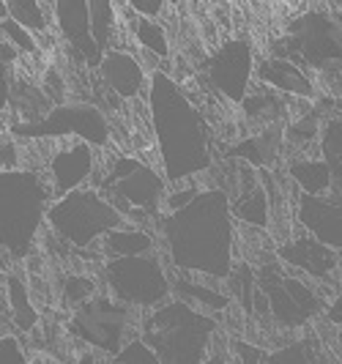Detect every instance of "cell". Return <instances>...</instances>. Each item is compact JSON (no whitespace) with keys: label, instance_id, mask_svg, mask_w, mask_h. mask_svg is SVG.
<instances>
[{"label":"cell","instance_id":"1","mask_svg":"<svg viewBox=\"0 0 342 364\" xmlns=\"http://www.w3.org/2000/svg\"><path fill=\"white\" fill-rule=\"evenodd\" d=\"M164 250L178 272L225 279L233 272L235 222L230 198L222 189H200L189 205L156 219Z\"/></svg>","mask_w":342,"mask_h":364},{"label":"cell","instance_id":"2","mask_svg":"<svg viewBox=\"0 0 342 364\" xmlns=\"http://www.w3.org/2000/svg\"><path fill=\"white\" fill-rule=\"evenodd\" d=\"M148 115L162 156V176L167 183H181L198 173L211 170V134L198 107L181 85L164 72L151 74Z\"/></svg>","mask_w":342,"mask_h":364},{"label":"cell","instance_id":"3","mask_svg":"<svg viewBox=\"0 0 342 364\" xmlns=\"http://www.w3.org/2000/svg\"><path fill=\"white\" fill-rule=\"evenodd\" d=\"M53 186L41 170H0V250L14 260L31 257L47 208Z\"/></svg>","mask_w":342,"mask_h":364},{"label":"cell","instance_id":"4","mask_svg":"<svg viewBox=\"0 0 342 364\" xmlns=\"http://www.w3.org/2000/svg\"><path fill=\"white\" fill-rule=\"evenodd\" d=\"M216 328L214 315L173 299L145 315L140 340L162 364H203L211 356Z\"/></svg>","mask_w":342,"mask_h":364},{"label":"cell","instance_id":"5","mask_svg":"<svg viewBox=\"0 0 342 364\" xmlns=\"http://www.w3.org/2000/svg\"><path fill=\"white\" fill-rule=\"evenodd\" d=\"M96 192L134 225H156L164 211L167 181L151 164L134 156H112L105 170L96 173Z\"/></svg>","mask_w":342,"mask_h":364},{"label":"cell","instance_id":"6","mask_svg":"<svg viewBox=\"0 0 342 364\" xmlns=\"http://www.w3.org/2000/svg\"><path fill=\"white\" fill-rule=\"evenodd\" d=\"M47 225L63 244L74 250H88L107 233L127 228V219L96 192V186H82L50 203Z\"/></svg>","mask_w":342,"mask_h":364},{"label":"cell","instance_id":"7","mask_svg":"<svg viewBox=\"0 0 342 364\" xmlns=\"http://www.w3.org/2000/svg\"><path fill=\"white\" fill-rule=\"evenodd\" d=\"M321 296L312 285L290 274L282 263H263L257 269L255 315L271 318L279 326H304L321 312Z\"/></svg>","mask_w":342,"mask_h":364},{"label":"cell","instance_id":"8","mask_svg":"<svg viewBox=\"0 0 342 364\" xmlns=\"http://www.w3.org/2000/svg\"><path fill=\"white\" fill-rule=\"evenodd\" d=\"M102 279L112 299L127 307L156 310L170 301V277L156 252L137 257H109L102 266Z\"/></svg>","mask_w":342,"mask_h":364},{"label":"cell","instance_id":"9","mask_svg":"<svg viewBox=\"0 0 342 364\" xmlns=\"http://www.w3.org/2000/svg\"><path fill=\"white\" fill-rule=\"evenodd\" d=\"M9 134L14 140H60V137H77L80 143H88L90 148L109 146L107 115L96 105L88 102H72V105H55L44 118L33 124H11Z\"/></svg>","mask_w":342,"mask_h":364},{"label":"cell","instance_id":"10","mask_svg":"<svg viewBox=\"0 0 342 364\" xmlns=\"http://www.w3.org/2000/svg\"><path fill=\"white\" fill-rule=\"evenodd\" d=\"M277 58H288L301 69L342 66V31L337 19H331L318 9L306 11L304 17L290 22L285 41L277 44Z\"/></svg>","mask_w":342,"mask_h":364},{"label":"cell","instance_id":"11","mask_svg":"<svg viewBox=\"0 0 342 364\" xmlns=\"http://www.w3.org/2000/svg\"><path fill=\"white\" fill-rule=\"evenodd\" d=\"M69 334L85 343L90 350L121 353L127 346V331L132 326V307L121 304L112 296H93L82 307H77L69 318Z\"/></svg>","mask_w":342,"mask_h":364},{"label":"cell","instance_id":"12","mask_svg":"<svg viewBox=\"0 0 342 364\" xmlns=\"http://www.w3.org/2000/svg\"><path fill=\"white\" fill-rule=\"evenodd\" d=\"M203 74L208 88L219 96L241 105L252 88L255 77V47L250 38H228L216 47L214 55L203 60Z\"/></svg>","mask_w":342,"mask_h":364},{"label":"cell","instance_id":"13","mask_svg":"<svg viewBox=\"0 0 342 364\" xmlns=\"http://www.w3.org/2000/svg\"><path fill=\"white\" fill-rule=\"evenodd\" d=\"M53 17L63 41L69 44V55H72L74 60H82L85 66L99 72L105 53L96 47L93 33H90L88 3H82V0H60V3H53Z\"/></svg>","mask_w":342,"mask_h":364},{"label":"cell","instance_id":"14","mask_svg":"<svg viewBox=\"0 0 342 364\" xmlns=\"http://www.w3.org/2000/svg\"><path fill=\"white\" fill-rule=\"evenodd\" d=\"M47 181L53 186L55 200L66 198L77 189H82V183L90 176H96V151L88 143H69V146L53 151V156H47Z\"/></svg>","mask_w":342,"mask_h":364},{"label":"cell","instance_id":"15","mask_svg":"<svg viewBox=\"0 0 342 364\" xmlns=\"http://www.w3.org/2000/svg\"><path fill=\"white\" fill-rule=\"evenodd\" d=\"M277 257L285 269L306 274V277L321 279V282H326L331 274L337 272V252L331 247L321 244L318 238H312L309 233L282 241L277 247Z\"/></svg>","mask_w":342,"mask_h":364},{"label":"cell","instance_id":"16","mask_svg":"<svg viewBox=\"0 0 342 364\" xmlns=\"http://www.w3.org/2000/svg\"><path fill=\"white\" fill-rule=\"evenodd\" d=\"M299 225L321 244L342 252V200L340 198H309L299 192L296 203Z\"/></svg>","mask_w":342,"mask_h":364},{"label":"cell","instance_id":"17","mask_svg":"<svg viewBox=\"0 0 342 364\" xmlns=\"http://www.w3.org/2000/svg\"><path fill=\"white\" fill-rule=\"evenodd\" d=\"M99 77L109 91L121 96V99H137L145 91V82H148L145 66L127 50L105 53L102 66H99Z\"/></svg>","mask_w":342,"mask_h":364},{"label":"cell","instance_id":"18","mask_svg":"<svg viewBox=\"0 0 342 364\" xmlns=\"http://www.w3.org/2000/svg\"><path fill=\"white\" fill-rule=\"evenodd\" d=\"M255 80H257L260 85L271 88V91L288 93V96H301V99H312V96H315V82H312V77H309L301 66H296L293 60H288V58L271 55V58L257 60V66H255Z\"/></svg>","mask_w":342,"mask_h":364},{"label":"cell","instance_id":"19","mask_svg":"<svg viewBox=\"0 0 342 364\" xmlns=\"http://www.w3.org/2000/svg\"><path fill=\"white\" fill-rule=\"evenodd\" d=\"M288 176L299 183L301 195H309V198H328L334 192L331 170L324 159H312V156L293 159L288 164Z\"/></svg>","mask_w":342,"mask_h":364},{"label":"cell","instance_id":"20","mask_svg":"<svg viewBox=\"0 0 342 364\" xmlns=\"http://www.w3.org/2000/svg\"><path fill=\"white\" fill-rule=\"evenodd\" d=\"M102 252L109 257H137L154 252V236L145 228H121L102 238Z\"/></svg>","mask_w":342,"mask_h":364},{"label":"cell","instance_id":"21","mask_svg":"<svg viewBox=\"0 0 342 364\" xmlns=\"http://www.w3.org/2000/svg\"><path fill=\"white\" fill-rule=\"evenodd\" d=\"M170 288L176 293V299L183 301V304H189V307H195V310H208V312H222L228 310V296L225 293L214 291V288H208V285H203V282H195V279H189V277H173L170 279Z\"/></svg>","mask_w":342,"mask_h":364},{"label":"cell","instance_id":"22","mask_svg":"<svg viewBox=\"0 0 342 364\" xmlns=\"http://www.w3.org/2000/svg\"><path fill=\"white\" fill-rule=\"evenodd\" d=\"M279 151V132H263L260 137H247L241 143H235L230 151H225L228 159H238V162H247L250 167H269L274 162Z\"/></svg>","mask_w":342,"mask_h":364},{"label":"cell","instance_id":"23","mask_svg":"<svg viewBox=\"0 0 342 364\" xmlns=\"http://www.w3.org/2000/svg\"><path fill=\"white\" fill-rule=\"evenodd\" d=\"M6 301H9L11 321L19 331H33L38 326V310L31 301L28 285L19 274H9V279H6Z\"/></svg>","mask_w":342,"mask_h":364},{"label":"cell","instance_id":"24","mask_svg":"<svg viewBox=\"0 0 342 364\" xmlns=\"http://www.w3.org/2000/svg\"><path fill=\"white\" fill-rule=\"evenodd\" d=\"M321 154L324 162L331 170V183H334V198L342 200V121L331 118L324 124L321 132Z\"/></svg>","mask_w":342,"mask_h":364},{"label":"cell","instance_id":"25","mask_svg":"<svg viewBox=\"0 0 342 364\" xmlns=\"http://www.w3.org/2000/svg\"><path fill=\"white\" fill-rule=\"evenodd\" d=\"M9 3V17L22 25L31 33H47L53 17V3H38V0H6Z\"/></svg>","mask_w":342,"mask_h":364},{"label":"cell","instance_id":"26","mask_svg":"<svg viewBox=\"0 0 342 364\" xmlns=\"http://www.w3.org/2000/svg\"><path fill=\"white\" fill-rule=\"evenodd\" d=\"M228 288L230 296L241 304V310L247 315H255V299H257V269L250 266L247 260H238L233 272L228 277Z\"/></svg>","mask_w":342,"mask_h":364},{"label":"cell","instance_id":"27","mask_svg":"<svg viewBox=\"0 0 342 364\" xmlns=\"http://www.w3.org/2000/svg\"><path fill=\"white\" fill-rule=\"evenodd\" d=\"M132 19V36L134 41L148 50L151 55L167 60L170 58V38H167V31L156 19H145V17H129Z\"/></svg>","mask_w":342,"mask_h":364},{"label":"cell","instance_id":"28","mask_svg":"<svg viewBox=\"0 0 342 364\" xmlns=\"http://www.w3.org/2000/svg\"><path fill=\"white\" fill-rule=\"evenodd\" d=\"M241 107L247 112V118H260V121H274L277 115L285 112V105L282 99L277 96V91H271L266 85H257V88H250L247 99L241 102Z\"/></svg>","mask_w":342,"mask_h":364},{"label":"cell","instance_id":"29","mask_svg":"<svg viewBox=\"0 0 342 364\" xmlns=\"http://www.w3.org/2000/svg\"><path fill=\"white\" fill-rule=\"evenodd\" d=\"M90 9V33L102 53H109V38L115 33V6L112 3H88Z\"/></svg>","mask_w":342,"mask_h":364},{"label":"cell","instance_id":"30","mask_svg":"<svg viewBox=\"0 0 342 364\" xmlns=\"http://www.w3.org/2000/svg\"><path fill=\"white\" fill-rule=\"evenodd\" d=\"M96 296V279L93 277H82V274H69L60 282V304L66 310H77L85 301H90Z\"/></svg>","mask_w":342,"mask_h":364},{"label":"cell","instance_id":"31","mask_svg":"<svg viewBox=\"0 0 342 364\" xmlns=\"http://www.w3.org/2000/svg\"><path fill=\"white\" fill-rule=\"evenodd\" d=\"M0 38H3L9 47H14L19 55H36L38 53V38L33 36L31 31H25L22 25H17L11 17L0 22Z\"/></svg>","mask_w":342,"mask_h":364},{"label":"cell","instance_id":"32","mask_svg":"<svg viewBox=\"0 0 342 364\" xmlns=\"http://www.w3.org/2000/svg\"><path fill=\"white\" fill-rule=\"evenodd\" d=\"M266 364H318V362H315L312 343H290V346L279 348V350L266 353Z\"/></svg>","mask_w":342,"mask_h":364},{"label":"cell","instance_id":"33","mask_svg":"<svg viewBox=\"0 0 342 364\" xmlns=\"http://www.w3.org/2000/svg\"><path fill=\"white\" fill-rule=\"evenodd\" d=\"M109 364H162V362H159V356L137 337V340H129L127 346H124V350L109 359Z\"/></svg>","mask_w":342,"mask_h":364},{"label":"cell","instance_id":"34","mask_svg":"<svg viewBox=\"0 0 342 364\" xmlns=\"http://www.w3.org/2000/svg\"><path fill=\"white\" fill-rule=\"evenodd\" d=\"M324 127H318V121L306 118V121H299V124H290L288 127V146H299L304 148L309 146L315 137H321Z\"/></svg>","mask_w":342,"mask_h":364},{"label":"cell","instance_id":"35","mask_svg":"<svg viewBox=\"0 0 342 364\" xmlns=\"http://www.w3.org/2000/svg\"><path fill=\"white\" fill-rule=\"evenodd\" d=\"M0 364H31L17 337H11V334L0 337Z\"/></svg>","mask_w":342,"mask_h":364},{"label":"cell","instance_id":"36","mask_svg":"<svg viewBox=\"0 0 342 364\" xmlns=\"http://www.w3.org/2000/svg\"><path fill=\"white\" fill-rule=\"evenodd\" d=\"M19 151L11 134H0V170H19Z\"/></svg>","mask_w":342,"mask_h":364},{"label":"cell","instance_id":"37","mask_svg":"<svg viewBox=\"0 0 342 364\" xmlns=\"http://www.w3.org/2000/svg\"><path fill=\"white\" fill-rule=\"evenodd\" d=\"M11 91H14V74H11V66H0V112L11 105Z\"/></svg>","mask_w":342,"mask_h":364},{"label":"cell","instance_id":"38","mask_svg":"<svg viewBox=\"0 0 342 364\" xmlns=\"http://www.w3.org/2000/svg\"><path fill=\"white\" fill-rule=\"evenodd\" d=\"M233 346L241 364H266V353L260 348L250 346V343H233Z\"/></svg>","mask_w":342,"mask_h":364},{"label":"cell","instance_id":"39","mask_svg":"<svg viewBox=\"0 0 342 364\" xmlns=\"http://www.w3.org/2000/svg\"><path fill=\"white\" fill-rule=\"evenodd\" d=\"M129 9H132L134 14H140V17L154 19L164 11V3L162 0H134V3H129Z\"/></svg>","mask_w":342,"mask_h":364},{"label":"cell","instance_id":"40","mask_svg":"<svg viewBox=\"0 0 342 364\" xmlns=\"http://www.w3.org/2000/svg\"><path fill=\"white\" fill-rule=\"evenodd\" d=\"M19 60V53L14 47H9L3 38H0V66H14Z\"/></svg>","mask_w":342,"mask_h":364},{"label":"cell","instance_id":"41","mask_svg":"<svg viewBox=\"0 0 342 364\" xmlns=\"http://www.w3.org/2000/svg\"><path fill=\"white\" fill-rule=\"evenodd\" d=\"M203 364H228V359H225V353H222V350H214V353H211Z\"/></svg>","mask_w":342,"mask_h":364},{"label":"cell","instance_id":"42","mask_svg":"<svg viewBox=\"0 0 342 364\" xmlns=\"http://www.w3.org/2000/svg\"><path fill=\"white\" fill-rule=\"evenodd\" d=\"M3 19H9V3L0 0V22H3Z\"/></svg>","mask_w":342,"mask_h":364},{"label":"cell","instance_id":"43","mask_svg":"<svg viewBox=\"0 0 342 364\" xmlns=\"http://www.w3.org/2000/svg\"><path fill=\"white\" fill-rule=\"evenodd\" d=\"M334 11H337V25H340V31H342V3H337V6H334Z\"/></svg>","mask_w":342,"mask_h":364}]
</instances>
